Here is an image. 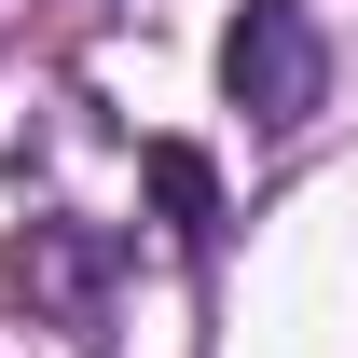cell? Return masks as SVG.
<instances>
[{
    "instance_id": "3957f363",
    "label": "cell",
    "mask_w": 358,
    "mask_h": 358,
    "mask_svg": "<svg viewBox=\"0 0 358 358\" xmlns=\"http://www.w3.org/2000/svg\"><path fill=\"white\" fill-rule=\"evenodd\" d=\"M138 179H152L166 234H207V221H221V166H207L193 138H152V152H138Z\"/></svg>"
},
{
    "instance_id": "6da1fadb",
    "label": "cell",
    "mask_w": 358,
    "mask_h": 358,
    "mask_svg": "<svg viewBox=\"0 0 358 358\" xmlns=\"http://www.w3.org/2000/svg\"><path fill=\"white\" fill-rule=\"evenodd\" d=\"M221 96L248 110V124H303L317 96H331V42H317L303 0H248L221 28Z\"/></svg>"
},
{
    "instance_id": "7a4b0ae2",
    "label": "cell",
    "mask_w": 358,
    "mask_h": 358,
    "mask_svg": "<svg viewBox=\"0 0 358 358\" xmlns=\"http://www.w3.org/2000/svg\"><path fill=\"white\" fill-rule=\"evenodd\" d=\"M96 289H110V234H83V221H28L0 248V303L42 331H96Z\"/></svg>"
}]
</instances>
